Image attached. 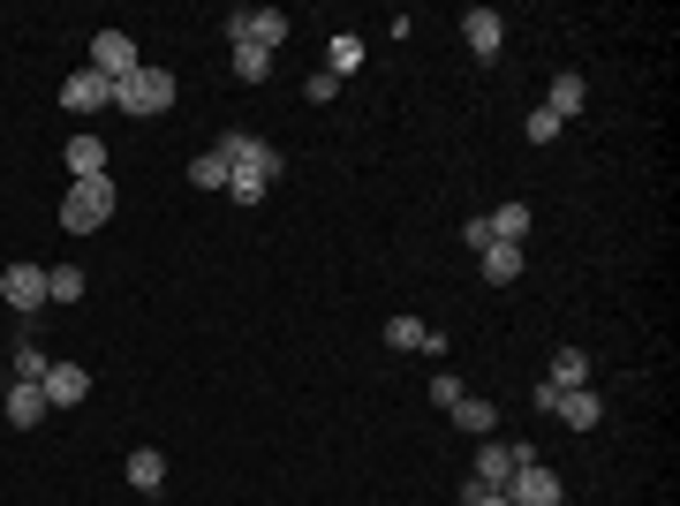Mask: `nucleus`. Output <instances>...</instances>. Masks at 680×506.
Listing matches in <instances>:
<instances>
[{"label":"nucleus","instance_id":"4","mask_svg":"<svg viewBox=\"0 0 680 506\" xmlns=\"http://www.w3.org/2000/svg\"><path fill=\"white\" fill-rule=\"evenodd\" d=\"M288 30H295V23H288L280 8H235V15H227V38H250V46H265V53H273Z\"/></svg>","mask_w":680,"mask_h":506},{"label":"nucleus","instance_id":"27","mask_svg":"<svg viewBox=\"0 0 680 506\" xmlns=\"http://www.w3.org/2000/svg\"><path fill=\"white\" fill-rule=\"evenodd\" d=\"M559 129H567V122H559V114H544V106H537V114H529V144H552V137H559Z\"/></svg>","mask_w":680,"mask_h":506},{"label":"nucleus","instance_id":"6","mask_svg":"<svg viewBox=\"0 0 680 506\" xmlns=\"http://www.w3.org/2000/svg\"><path fill=\"white\" fill-rule=\"evenodd\" d=\"M0 295H8V311H46V265H0Z\"/></svg>","mask_w":680,"mask_h":506},{"label":"nucleus","instance_id":"25","mask_svg":"<svg viewBox=\"0 0 680 506\" xmlns=\"http://www.w3.org/2000/svg\"><path fill=\"white\" fill-rule=\"evenodd\" d=\"M189 181H197V189H227V160H219V144L189 160Z\"/></svg>","mask_w":680,"mask_h":506},{"label":"nucleus","instance_id":"10","mask_svg":"<svg viewBox=\"0 0 680 506\" xmlns=\"http://www.w3.org/2000/svg\"><path fill=\"white\" fill-rule=\"evenodd\" d=\"M61 106H68V114H99V106H114V84H106L99 68H76V76L61 84Z\"/></svg>","mask_w":680,"mask_h":506},{"label":"nucleus","instance_id":"8","mask_svg":"<svg viewBox=\"0 0 680 506\" xmlns=\"http://www.w3.org/2000/svg\"><path fill=\"white\" fill-rule=\"evenodd\" d=\"M507 499L514 506H559V477H552L544 461H521V469L507 477Z\"/></svg>","mask_w":680,"mask_h":506},{"label":"nucleus","instance_id":"2","mask_svg":"<svg viewBox=\"0 0 680 506\" xmlns=\"http://www.w3.org/2000/svg\"><path fill=\"white\" fill-rule=\"evenodd\" d=\"M106 212H114V174H84V181H68V197H61V227H68V235H99Z\"/></svg>","mask_w":680,"mask_h":506},{"label":"nucleus","instance_id":"29","mask_svg":"<svg viewBox=\"0 0 680 506\" xmlns=\"http://www.w3.org/2000/svg\"><path fill=\"white\" fill-rule=\"evenodd\" d=\"M303 91H311V99H318V106H326V99H340V76H333V68H318V76H311V84H303Z\"/></svg>","mask_w":680,"mask_h":506},{"label":"nucleus","instance_id":"20","mask_svg":"<svg viewBox=\"0 0 680 506\" xmlns=\"http://www.w3.org/2000/svg\"><path fill=\"white\" fill-rule=\"evenodd\" d=\"M38 378H46V347H38V340H23V347L8 355V385H38Z\"/></svg>","mask_w":680,"mask_h":506},{"label":"nucleus","instance_id":"21","mask_svg":"<svg viewBox=\"0 0 680 506\" xmlns=\"http://www.w3.org/2000/svg\"><path fill=\"white\" fill-rule=\"evenodd\" d=\"M544 385H559V393H567V385H590V355H582V347H559V355H552V378H544Z\"/></svg>","mask_w":680,"mask_h":506},{"label":"nucleus","instance_id":"16","mask_svg":"<svg viewBox=\"0 0 680 506\" xmlns=\"http://www.w3.org/2000/svg\"><path fill=\"white\" fill-rule=\"evenodd\" d=\"M8 423H15V431L46 423V393H38V385H8Z\"/></svg>","mask_w":680,"mask_h":506},{"label":"nucleus","instance_id":"18","mask_svg":"<svg viewBox=\"0 0 680 506\" xmlns=\"http://www.w3.org/2000/svg\"><path fill=\"white\" fill-rule=\"evenodd\" d=\"M129 484H137V492H160V484H167V454H160V446H137V454H129Z\"/></svg>","mask_w":680,"mask_h":506},{"label":"nucleus","instance_id":"9","mask_svg":"<svg viewBox=\"0 0 680 506\" xmlns=\"http://www.w3.org/2000/svg\"><path fill=\"white\" fill-rule=\"evenodd\" d=\"M521 461H537V446H477V484L484 492H507V477Z\"/></svg>","mask_w":680,"mask_h":506},{"label":"nucleus","instance_id":"30","mask_svg":"<svg viewBox=\"0 0 680 506\" xmlns=\"http://www.w3.org/2000/svg\"><path fill=\"white\" fill-rule=\"evenodd\" d=\"M462 506H514V499H507V492H484V484L469 477V492H462Z\"/></svg>","mask_w":680,"mask_h":506},{"label":"nucleus","instance_id":"22","mask_svg":"<svg viewBox=\"0 0 680 506\" xmlns=\"http://www.w3.org/2000/svg\"><path fill=\"white\" fill-rule=\"evenodd\" d=\"M326 68H333L340 84H348V76H355V68H363V38H355V30H340L333 46H326Z\"/></svg>","mask_w":680,"mask_h":506},{"label":"nucleus","instance_id":"15","mask_svg":"<svg viewBox=\"0 0 680 506\" xmlns=\"http://www.w3.org/2000/svg\"><path fill=\"white\" fill-rule=\"evenodd\" d=\"M582 99H590V84H582V76H552L544 114H559V122H567V114H582Z\"/></svg>","mask_w":680,"mask_h":506},{"label":"nucleus","instance_id":"17","mask_svg":"<svg viewBox=\"0 0 680 506\" xmlns=\"http://www.w3.org/2000/svg\"><path fill=\"white\" fill-rule=\"evenodd\" d=\"M446 416H454V423H462V431H477V439H484V431H492V423H500V408H492V401H484V393H462V401H454V408H446Z\"/></svg>","mask_w":680,"mask_h":506},{"label":"nucleus","instance_id":"1","mask_svg":"<svg viewBox=\"0 0 680 506\" xmlns=\"http://www.w3.org/2000/svg\"><path fill=\"white\" fill-rule=\"evenodd\" d=\"M219 160H227V197H235V204H257V197L280 181V167H288L265 137H242V129L219 137Z\"/></svg>","mask_w":680,"mask_h":506},{"label":"nucleus","instance_id":"24","mask_svg":"<svg viewBox=\"0 0 680 506\" xmlns=\"http://www.w3.org/2000/svg\"><path fill=\"white\" fill-rule=\"evenodd\" d=\"M235 76H242V84H265V76H273V53L250 46V38H235Z\"/></svg>","mask_w":680,"mask_h":506},{"label":"nucleus","instance_id":"5","mask_svg":"<svg viewBox=\"0 0 680 506\" xmlns=\"http://www.w3.org/2000/svg\"><path fill=\"white\" fill-rule=\"evenodd\" d=\"M91 68H99L106 84H122V76H137L144 61H137V46H129V30H99V38H91Z\"/></svg>","mask_w":680,"mask_h":506},{"label":"nucleus","instance_id":"14","mask_svg":"<svg viewBox=\"0 0 680 506\" xmlns=\"http://www.w3.org/2000/svg\"><path fill=\"white\" fill-rule=\"evenodd\" d=\"M386 347H424V355H439V333H431L424 318L401 311V318H386Z\"/></svg>","mask_w":680,"mask_h":506},{"label":"nucleus","instance_id":"12","mask_svg":"<svg viewBox=\"0 0 680 506\" xmlns=\"http://www.w3.org/2000/svg\"><path fill=\"white\" fill-rule=\"evenodd\" d=\"M462 38H469V53H477V61H500V46H507V23H500L492 8H469V15H462Z\"/></svg>","mask_w":680,"mask_h":506},{"label":"nucleus","instance_id":"28","mask_svg":"<svg viewBox=\"0 0 680 506\" xmlns=\"http://www.w3.org/2000/svg\"><path fill=\"white\" fill-rule=\"evenodd\" d=\"M462 393H469V385H462V378H454V370H439V378H431V401H439V408H454V401H462Z\"/></svg>","mask_w":680,"mask_h":506},{"label":"nucleus","instance_id":"23","mask_svg":"<svg viewBox=\"0 0 680 506\" xmlns=\"http://www.w3.org/2000/svg\"><path fill=\"white\" fill-rule=\"evenodd\" d=\"M484 227H492V242H521V235H529V204H500V212H484Z\"/></svg>","mask_w":680,"mask_h":506},{"label":"nucleus","instance_id":"11","mask_svg":"<svg viewBox=\"0 0 680 506\" xmlns=\"http://www.w3.org/2000/svg\"><path fill=\"white\" fill-rule=\"evenodd\" d=\"M552 416H559L567 431H597V423H605V401H597V385H567V393L552 401Z\"/></svg>","mask_w":680,"mask_h":506},{"label":"nucleus","instance_id":"26","mask_svg":"<svg viewBox=\"0 0 680 506\" xmlns=\"http://www.w3.org/2000/svg\"><path fill=\"white\" fill-rule=\"evenodd\" d=\"M76 295H84V273L76 265H53L46 273V303H76Z\"/></svg>","mask_w":680,"mask_h":506},{"label":"nucleus","instance_id":"7","mask_svg":"<svg viewBox=\"0 0 680 506\" xmlns=\"http://www.w3.org/2000/svg\"><path fill=\"white\" fill-rule=\"evenodd\" d=\"M38 393H46V408H76V401L91 393V370H84V363H46Z\"/></svg>","mask_w":680,"mask_h":506},{"label":"nucleus","instance_id":"19","mask_svg":"<svg viewBox=\"0 0 680 506\" xmlns=\"http://www.w3.org/2000/svg\"><path fill=\"white\" fill-rule=\"evenodd\" d=\"M68 167H76V181H84V174H106V137H91V129L68 137Z\"/></svg>","mask_w":680,"mask_h":506},{"label":"nucleus","instance_id":"13","mask_svg":"<svg viewBox=\"0 0 680 506\" xmlns=\"http://www.w3.org/2000/svg\"><path fill=\"white\" fill-rule=\"evenodd\" d=\"M477 257H484V280H492V288L521 280V265H529V257H521V242H492V250H477Z\"/></svg>","mask_w":680,"mask_h":506},{"label":"nucleus","instance_id":"3","mask_svg":"<svg viewBox=\"0 0 680 506\" xmlns=\"http://www.w3.org/2000/svg\"><path fill=\"white\" fill-rule=\"evenodd\" d=\"M114 106L137 114V122L167 114V106H174V76H167V68H137V76H122V84H114Z\"/></svg>","mask_w":680,"mask_h":506}]
</instances>
